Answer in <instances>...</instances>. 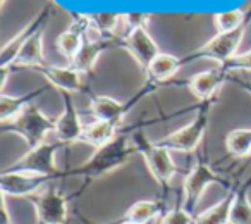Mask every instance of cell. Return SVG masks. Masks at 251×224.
Segmentation results:
<instances>
[{"label":"cell","instance_id":"1","mask_svg":"<svg viewBox=\"0 0 251 224\" xmlns=\"http://www.w3.org/2000/svg\"><path fill=\"white\" fill-rule=\"evenodd\" d=\"M134 152H138V148L133 138L126 137V135H117L107 145L97 148L95 154L83 166L71 171L69 174L84 176L88 179H98L126 164Z\"/></svg>","mask_w":251,"mask_h":224},{"label":"cell","instance_id":"2","mask_svg":"<svg viewBox=\"0 0 251 224\" xmlns=\"http://www.w3.org/2000/svg\"><path fill=\"white\" fill-rule=\"evenodd\" d=\"M7 126L14 133L21 135L29 145V148H35L45 141L47 135L55 131V121L49 119L36 105L28 104L12 123L4 124V128Z\"/></svg>","mask_w":251,"mask_h":224},{"label":"cell","instance_id":"3","mask_svg":"<svg viewBox=\"0 0 251 224\" xmlns=\"http://www.w3.org/2000/svg\"><path fill=\"white\" fill-rule=\"evenodd\" d=\"M133 140L136 143L138 152L147 161V166L150 169L151 176L155 178V181L160 185V188H169L172 178L177 172V168H176L174 161H172L171 150H167L165 147H160L157 141L150 143L141 133L134 135Z\"/></svg>","mask_w":251,"mask_h":224},{"label":"cell","instance_id":"4","mask_svg":"<svg viewBox=\"0 0 251 224\" xmlns=\"http://www.w3.org/2000/svg\"><path fill=\"white\" fill-rule=\"evenodd\" d=\"M206 126H208V109L203 107L200 114L186 126L172 131L165 138L158 140L157 143L160 147H165L167 150H177V152H193L198 148L205 137Z\"/></svg>","mask_w":251,"mask_h":224},{"label":"cell","instance_id":"5","mask_svg":"<svg viewBox=\"0 0 251 224\" xmlns=\"http://www.w3.org/2000/svg\"><path fill=\"white\" fill-rule=\"evenodd\" d=\"M60 147H62L60 141H55V143L43 141L38 147L29 148L28 154H25L21 159H18L11 168H7V171L38 172V174H47V176H52V178H57L60 172L57 169L53 157H55V152Z\"/></svg>","mask_w":251,"mask_h":224},{"label":"cell","instance_id":"6","mask_svg":"<svg viewBox=\"0 0 251 224\" xmlns=\"http://www.w3.org/2000/svg\"><path fill=\"white\" fill-rule=\"evenodd\" d=\"M212 183H220V185H226L222 178L210 168L205 162H198L191 171L188 172V176L184 178V185H182V200L181 207L186 209L188 212L193 214L198 200L201 198L203 192L206 190V186L212 185Z\"/></svg>","mask_w":251,"mask_h":224},{"label":"cell","instance_id":"7","mask_svg":"<svg viewBox=\"0 0 251 224\" xmlns=\"http://www.w3.org/2000/svg\"><path fill=\"white\" fill-rule=\"evenodd\" d=\"M52 179V176L38 174V172L4 169L0 174V190L4 196H28L38 193Z\"/></svg>","mask_w":251,"mask_h":224},{"label":"cell","instance_id":"8","mask_svg":"<svg viewBox=\"0 0 251 224\" xmlns=\"http://www.w3.org/2000/svg\"><path fill=\"white\" fill-rule=\"evenodd\" d=\"M244 36V28L232 33H217L210 42H206L203 47H200L193 57H205L220 62V66L229 62L232 57L237 56V49Z\"/></svg>","mask_w":251,"mask_h":224},{"label":"cell","instance_id":"9","mask_svg":"<svg viewBox=\"0 0 251 224\" xmlns=\"http://www.w3.org/2000/svg\"><path fill=\"white\" fill-rule=\"evenodd\" d=\"M38 224H66L69 219L67 198L57 190H47L35 198Z\"/></svg>","mask_w":251,"mask_h":224},{"label":"cell","instance_id":"10","mask_svg":"<svg viewBox=\"0 0 251 224\" xmlns=\"http://www.w3.org/2000/svg\"><path fill=\"white\" fill-rule=\"evenodd\" d=\"M62 98H64V112L59 116V119L55 121V131H53V135H55L57 141L66 145L81 140L84 131V124L81 123L79 114H77L76 107H74V102L69 97V93H62Z\"/></svg>","mask_w":251,"mask_h":224},{"label":"cell","instance_id":"11","mask_svg":"<svg viewBox=\"0 0 251 224\" xmlns=\"http://www.w3.org/2000/svg\"><path fill=\"white\" fill-rule=\"evenodd\" d=\"M122 42H124L126 49L133 54V57L138 60V64H140L145 71L153 62L155 57L160 54L157 43H155V40L151 38V35L147 31L145 26H138V28L131 29L129 35L126 36Z\"/></svg>","mask_w":251,"mask_h":224},{"label":"cell","instance_id":"12","mask_svg":"<svg viewBox=\"0 0 251 224\" xmlns=\"http://www.w3.org/2000/svg\"><path fill=\"white\" fill-rule=\"evenodd\" d=\"M35 69L38 73H42L60 93H74V91H81L84 88V74L71 66L59 67L42 64V66L35 67Z\"/></svg>","mask_w":251,"mask_h":224},{"label":"cell","instance_id":"13","mask_svg":"<svg viewBox=\"0 0 251 224\" xmlns=\"http://www.w3.org/2000/svg\"><path fill=\"white\" fill-rule=\"evenodd\" d=\"M227 78V71L220 67H213V69H206L201 73L195 74L189 80L188 86L200 100H210L215 95V91L219 90V86H222V83Z\"/></svg>","mask_w":251,"mask_h":224},{"label":"cell","instance_id":"14","mask_svg":"<svg viewBox=\"0 0 251 224\" xmlns=\"http://www.w3.org/2000/svg\"><path fill=\"white\" fill-rule=\"evenodd\" d=\"M86 28H88V18L84 16V18H81L77 23H74L69 29H66V31H64L62 35H59V38H57V49H59V52L62 54L69 62L79 54V50L83 49Z\"/></svg>","mask_w":251,"mask_h":224},{"label":"cell","instance_id":"15","mask_svg":"<svg viewBox=\"0 0 251 224\" xmlns=\"http://www.w3.org/2000/svg\"><path fill=\"white\" fill-rule=\"evenodd\" d=\"M42 64H45V59H43V33L42 28L36 25V28L29 33L28 38L23 43L21 52H19L14 66H25L35 69Z\"/></svg>","mask_w":251,"mask_h":224},{"label":"cell","instance_id":"16","mask_svg":"<svg viewBox=\"0 0 251 224\" xmlns=\"http://www.w3.org/2000/svg\"><path fill=\"white\" fill-rule=\"evenodd\" d=\"M91 114L95 116L97 121H107V123L121 124L124 119L126 107L124 104L117 102L112 97H105V95H95L91 97Z\"/></svg>","mask_w":251,"mask_h":224},{"label":"cell","instance_id":"17","mask_svg":"<svg viewBox=\"0 0 251 224\" xmlns=\"http://www.w3.org/2000/svg\"><path fill=\"white\" fill-rule=\"evenodd\" d=\"M108 45H110V42H108L105 36L103 38H84L83 49H81L79 54L71 60L69 66L74 67L76 71H79V73L86 74L88 71L95 66V62H97V59L100 57V54L103 52Z\"/></svg>","mask_w":251,"mask_h":224},{"label":"cell","instance_id":"18","mask_svg":"<svg viewBox=\"0 0 251 224\" xmlns=\"http://www.w3.org/2000/svg\"><path fill=\"white\" fill-rule=\"evenodd\" d=\"M117 124L114 123H107V121H97L95 119L91 124L84 126L83 137L79 141L88 143L95 148H100L103 145H107L108 141H112L117 137Z\"/></svg>","mask_w":251,"mask_h":224},{"label":"cell","instance_id":"19","mask_svg":"<svg viewBox=\"0 0 251 224\" xmlns=\"http://www.w3.org/2000/svg\"><path fill=\"white\" fill-rule=\"evenodd\" d=\"M181 67V60L171 54H158L153 59V62L148 66L147 73L153 81H167L172 78Z\"/></svg>","mask_w":251,"mask_h":224},{"label":"cell","instance_id":"20","mask_svg":"<svg viewBox=\"0 0 251 224\" xmlns=\"http://www.w3.org/2000/svg\"><path fill=\"white\" fill-rule=\"evenodd\" d=\"M162 203L155 202V200H138L136 203L129 207L126 210L124 216H122V221H133V223L138 224H147L150 223L151 219L162 214Z\"/></svg>","mask_w":251,"mask_h":224},{"label":"cell","instance_id":"21","mask_svg":"<svg viewBox=\"0 0 251 224\" xmlns=\"http://www.w3.org/2000/svg\"><path fill=\"white\" fill-rule=\"evenodd\" d=\"M234 202V192H230L222 202L195 216V224H229L230 207Z\"/></svg>","mask_w":251,"mask_h":224},{"label":"cell","instance_id":"22","mask_svg":"<svg viewBox=\"0 0 251 224\" xmlns=\"http://www.w3.org/2000/svg\"><path fill=\"white\" fill-rule=\"evenodd\" d=\"M226 148L232 157H250L251 155V128H239L227 133Z\"/></svg>","mask_w":251,"mask_h":224},{"label":"cell","instance_id":"23","mask_svg":"<svg viewBox=\"0 0 251 224\" xmlns=\"http://www.w3.org/2000/svg\"><path fill=\"white\" fill-rule=\"evenodd\" d=\"M229 224H251V202L248 198V186L234 192Z\"/></svg>","mask_w":251,"mask_h":224},{"label":"cell","instance_id":"24","mask_svg":"<svg viewBox=\"0 0 251 224\" xmlns=\"http://www.w3.org/2000/svg\"><path fill=\"white\" fill-rule=\"evenodd\" d=\"M38 25V23H36ZM35 26H28V28H25L21 33H18V35L14 36V38L11 40L9 43H5L4 49H2V52H0V69L2 67H9V66H14L16 59H18L19 52H21V47L23 43H25V40L28 38V35L33 31V29L36 28Z\"/></svg>","mask_w":251,"mask_h":224},{"label":"cell","instance_id":"25","mask_svg":"<svg viewBox=\"0 0 251 224\" xmlns=\"http://www.w3.org/2000/svg\"><path fill=\"white\" fill-rule=\"evenodd\" d=\"M28 104V97H9L5 93L0 95V121L2 124L12 123Z\"/></svg>","mask_w":251,"mask_h":224},{"label":"cell","instance_id":"26","mask_svg":"<svg viewBox=\"0 0 251 224\" xmlns=\"http://www.w3.org/2000/svg\"><path fill=\"white\" fill-rule=\"evenodd\" d=\"M244 11L234 9V11H224L213 16V25L217 28V33H232L244 28Z\"/></svg>","mask_w":251,"mask_h":224},{"label":"cell","instance_id":"27","mask_svg":"<svg viewBox=\"0 0 251 224\" xmlns=\"http://www.w3.org/2000/svg\"><path fill=\"white\" fill-rule=\"evenodd\" d=\"M88 18L100 29L101 35H105V33L114 35L115 28H117L119 21H121V14H108V12L107 14H93V16H88Z\"/></svg>","mask_w":251,"mask_h":224},{"label":"cell","instance_id":"28","mask_svg":"<svg viewBox=\"0 0 251 224\" xmlns=\"http://www.w3.org/2000/svg\"><path fill=\"white\" fill-rule=\"evenodd\" d=\"M160 224H195V216L179 205L162 214Z\"/></svg>","mask_w":251,"mask_h":224},{"label":"cell","instance_id":"29","mask_svg":"<svg viewBox=\"0 0 251 224\" xmlns=\"http://www.w3.org/2000/svg\"><path fill=\"white\" fill-rule=\"evenodd\" d=\"M222 67L227 73H230V71H251V50L237 54L236 57H232V59L227 64H224Z\"/></svg>","mask_w":251,"mask_h":224},{"label":"cell","instance_id":"30","mask_svg":"<svg viewBox=\"0 0 251 224\" xmlns=\"http://www.w3.org/2000/svg\"><path fill=\"white\" fill-rule=\"evenodd\" d=\"M241 84H243V86L251 93V81H241Z\"/></svg>","mask_w":251,"mask_h":224},{"label":"cell","instance_id":"31","mask_svg":"<svg viewBox=\"0 0 251 224\" xmlns=\"http://www.w3.org/2000/svg\"><path fill=\"white\" fill-rule=\"evenodd\" d=\"M117 224H138V223H133V221H121V223Z\"/></svg>","mask_w":251,"mask_h":224},{"label":"cell","instance_id":"32","mask_svg":"<svg viewBox=\"0 0 251 224\" xmlns=\"http://www.w3.org/2000/svg\"><path fill=\"white\" fill-rule=\"evenodd\" d=\"M0 4H5V0H0Z\"/></svg>","mask_w":251,"mask_h":224},{"label":"cell","instance_id":"33","mask_svg":"<svg viewBox=\"0 0 251 224\" xmlns=\"http://www.w3.org/2000/svg\"><path fill=\"white\" fill-rule=\"evenodd\" d=\"M250 157H251V155H250Z\"/></svg>","mask_w":251,"mask_h":224}]
</instances>
